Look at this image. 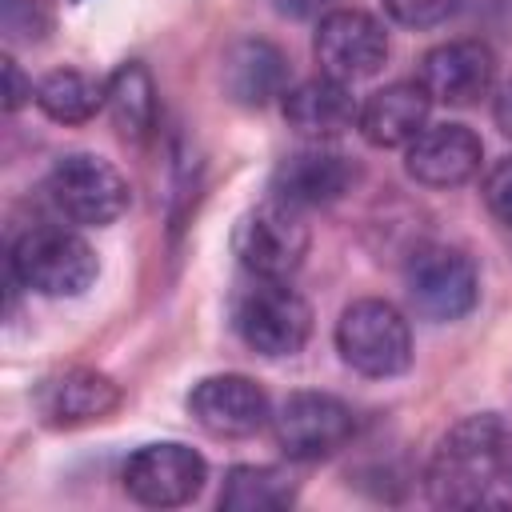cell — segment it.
<instances>
[{"mask_svg": "<svg viewBox=\"0 0 512 512\" xmlns=\"http://www.w3.org/2000/svg\"><path fill=\"white\" fill-rule=\"evenodd\" d=\"M504 420L496 412H476L456 420L424 472L428 500L436 508H480V504H504L496 492L504 484L500 468V444H504Z\"/></svg>", "mask_w": 512, "mask_h": 512, "instance_id": "1", "label": "cell"}, {"mask_svg": "<svg viewBox=\"0 0 512 512\" xmlns=\"http://www.w3.org/2000/svg\"><path fill=\"white\" fill-rule=\"evenodd\" d=\"M8 272L28 292L64 300V296H80L92 288L100 260L80 232H72L64 224H36V228L16 236L12 256H8Z\"/></svg>", "mask_w": 512, "mask_h": 512, "instance_id": "2", "label": "cell"}, {"mask_svg": "<svg viewBox=\"0 0 512 512\" xmlns=\"http://www.w3.org/2000/svg\"><path fill=\"white\" fill-rule=\"evenodd\" d=\"M232 328L236 336L268 360L296 356L312 336V308L288 280L248 276L232 296Z\"/></svg>", "mask_w": 512, "mask_h": 512, "instance_id": "3", "label": "cell"}, {"mask_svg": "<svg viewBox=\"0 0 512 512\" xmlns=\"http://www.w3.org/2000/svg\"><path fill=\"white\" fill-rule=\"evenodd\" d=\"M336 352L352 372L372 376V380H388L412 364V328L396 304L364 296L340 312Z\"/></svg>", "mask_w": 512, "mask_h": 512, "instance_id": "4", "label": "cell"}, {"mask_svg": "<svg viewBox=\"0 0 512 512\" xmlns=\"http://www.w3.org/2000/svg\"><path fill=\"white\" fill-rule=\"evenodd\" d=\"M44 192L52 208L84 228H104L128 212V180L96 152H68L48 168Z\"/></svg>", "mask_w": 512, "mask_h": 512, "instance_id": "5", "label": "cell"}, {"mask_svg": "<svg viewBox=\"0 0 512 512\" xmlns=\"http://www.w3.org/2000/svg\"><path fill=\"white\" fill-rule=\"evenodd\" d=\"M404 292L424 320L448 324L476 308L480 272L468 252L452 244H424L404 264Z\"/></svg>", "mask_w": 512, "mask_h": 512, "instance_id": "6", "label": "cell"}, {"mask_svg": "<svg viewBox=\"0 0 512 512\" xmlns=\"http://www.w3.org/2000/svg\"><path fill=\"white\" fill-rule=\"evenodd\" d=\"M232 252L248 276L292 280L308 256V228L296 208L280 200H264L248 208L232 228Z\"/></svg>", "mask_w": 512, "mask_h": 512, "instance_id": "7", "label": "cell"}, {"mask_svg": "<svg viewBox=\"0 0 512 512\" xmlns=\"http://www.w3.org/2000/svg\"><path fill=\"white\" fill-rule=\"evenodd\" d=\"M352 432L356 412L332 392H292L272 412L276 448L296 464H312L340 452L352 440Z\"/></svg>", "mask_w": 512, "mask_h": 512, "instance_id": "8", "label": "cell"}, {"mask_svg": "<svg viewBox=\"0 0 512 512\" xmlns=\"http://www.w3.org/2000/svg\"><path fill=\"white\" fill-rule=\"evenodd\" d=\"M120 480H124V492L144 508H180L200 496L208 480V464L196 448L180 440H160V444L136 448Z\"/></svg>", "mask_w": 512, "mask_h": 512, "instance_id": "9", "label": "cell"}, {"mask_svg": "<svg viewBox=\"0 0 512 512\" xmlns=\"http://www.w3.org/2000/svg\"><path fill=\"white\" fill-rule=\"evenodd\" d=\"M312 56L324 76H336L344 84L368 80L388 60V32L376 16L360 8H328L316 24Z\"/></svg>", "mask_w": 512, "mask_h": 512, "instance_id": "10", "label": "cell"}, {"mask_svg": "<svg viewBox=\"0 0 512 512\" xmlns=\"http://www.w3.org/2000/svg\"><path fill=\"white\" fill-rule=\"evenodd\" d=\"M188 412L204 432L228 436V440L252 436L264 424H272L268 392L252 376H240V372H216V376H204L200 384H192Z\"/></svg>", "mask_w": 512, "mask_h": 512, "instance_id": "11", "label": "cell"}, {"mask_svg": "<svg viewBox=\"0 0 512 512\" xmlns=\"http://www.w3.org/2000/svg\"><path fill=\"white\" fill-rule=\"evenodd\" d=\"M352 184H356L352 156H344L336 148H324V144H312V148L288 152L272 168L268 196L288 204V208H296V212H304V208H320V204L340 200Z\"/></svg>", "mask_w": 512, "mask_h": 512, "instance_id": "12", "label": "cell"}, {"mask_svg": "<svg viewBox=\"0 0 512 512\" xmlns=\"http://www.w3.org/2000/svg\"><path fill=\"white\" fill-rule=\"evenodd\" d=\"M480 160H484V144L460 120L428 124L404 148V172L424 188H460L480 172Z\"/></svg>", "mask_w": 512, "mask_h": 512, "instance_id": "13", "label": "cell"}, {"mask_svg": "<svg viewBox=\"0 0 512 512\" xmlns=\"http://www.w3.org/2000/svg\"><path fill=\"white\" fill-rule=\"evenodd\" d=\"M492 80H496V56L484 40H448L424 52L420 60V88L436 104L468 108L492 92Z\"/></svg>", "mask_w": 512, "mask_h": 512, "instance_id": "14", "label": "cell"}, {"mask_svg": "<svg viewBox=\"0 0 512 512\" xmlns=\"http://www.w3.org/2000/svg\"><path fill=\"white\" fill-rule=\"evenodd\" d=\"M120 400H124L120 384L96 368H64L48 376L32 396L48 428H80V424L104 420L120 408Z\"/></svg>", "mask_w": 512, "mask_h": 512, "instance_id": "15", "label": "cell"}, {"mask_svg": "<svg viewBox=\"0 0 512 512\" xmlns=\"http://www.w3.org/2000/svg\"><path fill=\"white\" fill-rule=\"evenodd\" d=\"M220 88L240 108H264L288 92V56L260 36H244L224 48Z\"/></svg>", "mask_w": 512, "mask_h": 512, "instance_id": "16", "label": "cell"}, {"mask_svg": "<svg viewBox=\"0 0 512 512\" xmlns=\"http://www.w3.org/2000/svg\"><path fill=\"white\" fill-rule=\"evenodd\" d=\"M428 108L432 96L420 88V80H396L360 104L356 128L372 148H408L428 128Z\"/></svg>", "mask_w": 512, "mask_h": 512, "instance_id": "17", "label": "cell"}, {"mask_svg": "<svg viewBox=\"0 0 512 512\" xmlns=\"http://www.w3.org/2000/svg\"><path fill=\"white\" fill-rule=\"evenodd\" d=\"M280 112H284L288 128H296L300 136H316V140L340 136L360 120V104L348 92V84L336 76H324V72L292 84L280 96Z\"/></svg>", "mask_w": 512, "mask_h": 512, "instance_id": "18", "label": "cell"}, {"mask_svg": "<svg viewBox=\"0 0 512 512\" xmlns=\"http://www.w3.org/2000/svg\"><path fill=\"white\" fill-rule=\"evenodd\" d=\"M36 108L56 124H84L108 108V80L84 68H56L36 80Z\"/></svg>", "mask_w": 512, "mask_h": 512, "instance_id": "19", "label": "cell"}, {"mask_svg": "<svg viewBox=\"0 0 512 512\" xmlns=\"http://www.w3.org/2000/svg\"><path fill=\"white\" fill-rule=\"evenodd\" d=\"M296 500V480L276 464H236L224 472L220 508L224 512H276Z\"/></svg>", "mask_w": 512, "mask_h": 512, "instance_id": "20", "label": "cell"}, {"mask_svg": "<svg viewBox=\"0 0 512 512\" xmlns=\"http://www.w3.org/2000/svg\"><path fill=\"white\" fill-rule=\"evenodd\" d=\"M108 112H112V124H116L128 140H144V136L156 128L160 100H156L152 72H148L140 60H124V64L108 76Z\"/></svg>", "mask_w": 512, "mask_h": 512, "instance_id": "21", "label": "cell"}, {"mask_svg": "<svg viewBox=\"0 0 512 512\" xmlns=\"http://www.w3.org/2000/svg\"><path fill=\"white\" fill-rule=\"evenodd\" d=\"M0 28L8 40H40L48 16L36 0H0Z\"/></svg>", "mask_w": 512, "mask_h": 512, "instance_id": "22", "label": "cell"}, {"mask_svg": "<svg viewBox=\"0 0 512 512\" xmlns=\"http://www.w3.org/2000/svg\"><path fill=\"white\" fill-rule=\"evenodd\" d=\"M460 0H384V12L404 28H436L456 12Z\"/></svg>", "mask_w": 512, "mask_h": 512, "instance_id": "23", "label": "cell"}, {"mask_svg": "<svg viewBox=\"0 0 512 512\" xmlns=\"http://www.w3.org/2000/svg\"><path fill=\"white\" fill-rule=\"evenodd\" d=\"M484 204H488V212L500 220V224H508L512 228V156H500L492 168H488V176H484Z\"/></svg>", "mask_w": 512, "mask_h": 512, "instance_id": "24", "label": "cell"}, {"mask_svg": "<svg viewBox=\"0 0 512 512\" xmlns=\"http://www.w3.org/2000/svg\"><path fill=\"white\" fill-rule=\"evenodd\" d=\"M0 64H4V112H20L28 100H36V84L20 72L12 56H4Z\"/></svg>", "mask_w": 512, "mask_h": 512, "instance_id": "25", "label": "cell"}, {"mask_svg": "<svg viewBox=\"0 0 512 512\" xmlns=\"http://www.w3.org/2000/svg\"><path fill=\"white\" fill-rule=\"evenodd\" d=\"M268 4L288 20H312V16H324L332 8V0H268Z\"/></svg>", "mask_w": 512, "mask_h": 512, "instance_id": "26", "label": "cell"}, {"mask_svg": "<svg viewBox=\"0 0 512 512\" xmlns=\"http://www.w3.org/2000/svg\"><path fill=\"white\" fill-rule=\"evenodd\" d=\"M492 120H496V128L512 140V80L500 84V92H496V100H492Z\"/></svg>", "mask_w": 512, "mask_h": 512, "instance_id": "27", "label": "cell"}, {"mask_svg": "<svg viewBox=\"0 0 512 512\" xmlns=\"http://www.w3.org/2000/svg\"><path fill=\"white\" fill-rule=\"evenodd\" d=\"M500 468H504V484L512 488V428H504V444H500Z\"/></svg>", "mask_w": 512, "mask_h": 512, "instance_id": "28", "label": "cell"}]
</instances>
